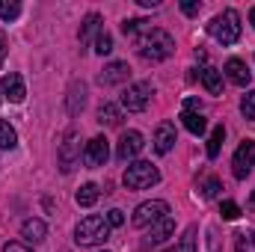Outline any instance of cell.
<instances>
[{"label": "cell", "mask_w": 255, "mask_h": 252, "mask_svg": "<svg viewBox=\"0 0 255 252\" xmlns=\"http://www.w3.org/2000/svg\"><path fill=\"white\" fill-rule=\"evenodd\" d=\"M172 51H175V39L160 27H151L148 33H142L136 39V54L148 63H160V60L172 57Z\"/></svg>", "instance_id": "6da1fadb"}, {"label": "cell", "mask_w": 255, "mask_h": 252, "mask_svg": "<svg viewBox=\"0 0 255 252\" xmlns=\"http://www.w3.org/2000/svg\"><path fill=\"white\" fill-rule=\"evenodd\" d=\"M107 238H110V223H107V217H101V214L83 217V220L77 223V229H74V241H77L80 247H98V244H104Z\"/></svg>", "instance_id": "7a4b0ae2"}, {"label": "cell", "mask_w": 255, "mask_h": 252, "mask_svg": "<svg viewBox=\"0 0 255 252\" xmlns=\"http://www.w3.org/2000/svg\"><path fill=\"white\" fill-rule=\"evenodd\" d=\"M208 33H211L220 45H235V42L241 39V15H238L235 9H223L220 15L211 18Z\"/></svg>", "instance_id": "3957f363"}, {"label": "cell", "mask_w": 255, "mask_h": 252, "mask_svg": "<svg viewBox=\"0 0 255 252\" xmlns=\"http://www.w3.org/2000/svg\"><path fill=\"white\" fill-rule=\"evenodd\" d=\"M122 181H125L128 190H148V187H154V184L160 181V172H157L154 163H148V160H136V163H130V166L125 169Z\"/></svg>", "instance_id": "277c9868"}, {"label": "cell", "mask_w": 255, "mask_h": 252, "mask_svg": "<svg viewBox=\"0 0 255 252\" xmlns=\"http://www.w3.org/2000/svg\"><path fill=\"white\" fill-rule=\"evenodd\" d=\"M163 217H169V205L163 202V199H151V202H142V205H136V211H133V226L136 229H151L157 220H163Z\"/></svg>", "instance_id": "5b68a950"}, {"label": "cell", "mask_w": 255, "mask_h": 252, "mask_svg": "<svg viewBox=\"0 0 255 252\" xmlns=\"http://www.w3.org/2000/svg\"><path fill=\"white\" fill-rule=\"evenodd\" d=\"M151 95H154V86H151L148 80H136V83H130V86L125 89L122 107H125L128 113H142V110L148 107Z\"/></svg>", "instance_id": "8992f818"}, {"label": "cell", "mask_w": 255, "mask_h": 252, "mask_svg": "<svg viewBox=\"0 0 255 252\" xmlns=\"http://www.w3.org/2000/svg\"><path fill=\"white\" fill-rule=\"evenodd\" d=\"M80 157H83V151H80V136H77L74 130H68L65 139H63V145H60V154H57L60 169H63V172H71V169L80 163Z\"/></svg>", "instance_id": "52a82bcc"}, {"label": "cell", "mask_w": 255, "mask_h": 252, "mask_svg": "<svg viewBox=\"0 0 255 252\" xmlns=\"http://www.w3.org/2000/svg\"><path fill=\"white\" fill-rule=\"evenodd\" d=\"M255 166V142L253 139H244L241 145H238V151H235V157H232V172H235V178H247L250 172H253Z\"/></svg>", "instance_id": "ba28073f"}, {"label": "cell", "mask_w": 255, "mask_h": 252, "mask_svg": "<svg viewBox=\"0 0 255 252\" xmlns=\"http://www.w3.org/2000/svg\"><path fill=\"white\" fill-rule=\"evenodd\" d=\"M107 157H110V142H107V136H92V139L86 142V148H83V163H86L89 169H98V166L107 163Z\"/></svg>", "instance_id": "9c48e42d"}, {"label": "cell", "mask_w": 255, "mask_h": 252, "mask_svg": "<svg viewBox=\"0 0 255 252\" xmlns=\"http://www.w3.org/2000/svg\"><path fill=\"white\" fill-rule=\"evenodd\" d=\"M0 95H3V98H9L12 104H21V101L27 98L24 77H21V74H15V71L3 74V77H0Z\"/></svg>", "instance_id": "30bf717a"}, {"label": "cell", "mask_w": 255, "mask_h": 252, "mask_svg": "<svg viewBox=\"0 0 255 252\" xmlns=\"http://www.w3.org/2000/svg\"><path fill=\"white\" fill-rule=\"evenodd\" d=\"M142 145H145V139H142V133L139 130H125L122 133V139H119V148H116V157L128 163V160H133L139 151H142Z\"/></svg>", "instance_id": "8fae6325"}, {"label": "cell", "mask_w": 255, "mask_h": 252, "mask_svg": "<svg viewBox=\"0 0 255 252\" xmlns=\"http://www.w3.org/2000/svg\"><path fill=\"white\" fill-rule=\"evenodd\" d=\"M175 125L172 122H160L157 130H154V151L157 154H169L172 151V145H175Z\"/></svg>", "instance_id": "7c38bea8"}, {"label": "cell", "mask_w": 255, "mask_h": 252, "mask_svg": "<svg viewBox=\"0 0 255 252\" xmlns=\"http://www.w3.org/2000/svg\"><path fill=\"white\" fill-rule=\"evenodd\" d=\"M128 77H130V68H128V63H110L101 74H98V83L101 86H116V83H125Z\"/></svg>", "instance_id": "4fadbf2b"}, {"label": "cell", "mask_w": 255, "mask_h": 252, "mask_svg": "<svg viewBox=\"0 0 255 252\" xmlns=\"http://www.w3.org/2000/svg\"><path fill=\"white\" fill-rule=\"evenodd\" d=\"M223 74H226L232 83H238V86H250V80H253V71L247 68V63H244V60H238V57H232V60L226 63Z\"/></svg>", "instance_id": "5bb4252c"}, {"label": "cell", "mask_w": 255, "mask_h": 252, "mask_svg": "<svg viewBox=\"0 0 255 252\" xmlns=\"http://www.w3.org/2000/svg\"><path fill=\"white\" fill-rule=\"evenodd\" d=\"M83 107H86V83L74 80V83L68 86V95H65V110H68L71 116H77Z\"/></svg>", "instance_id": "9a60e30c"}, {"label": "cell", "mask_w": 255, "mask_h": 252, "mask_svg": "<svg viewBox=\"0 0 255 252\" xmlns=\"http://www.w3.org/2000/svg\"><path fill=\"white\" fill-rule=\"evenodd\" d=\"M21 238H24L27 244H42V241L48 238V226H45L42 220H24V223H21Z\"/></svg>", "instance_id": "2e32d148"}, {"label": "cell", "mask_w": 255, "mask_h": 252, "mask_svg": "<svg viewBox=\"0 0 255 252\" xmlns=\"http://www.w3.org/2000/svg\"><path fill=\"white\" fill-rule=\"evenodd\" d=\"M98 33H101V15H98V12H89V15L83 18V24H80V42L89 45V42L98 39Z\"/></svg>", "instance_id": "e0dca14e"}, {"label": "cell", "mask_w": 255, "mask_h": 252, "mask_svg": "<svg viewBox=\"0 0 255 252\" xmlns=\"http://www.w3.org/2000/svg\"><path fill=\"white\" fill-rule=\"evenodd\" d=\"M172 232H175V220L172 217H163V220H157L148 229V244H163L166 238H172Z\"/></svg>", "instance_id": "ac0fdd59"}, {"label": "cell", "mask_w": 255, "mask_h": 252, "mask_svg": "<svg viewBox=\"0 0 255 252\" xmlns=\"http://www.w3.org/2000/svg\"><path fill=\"white\" fill-rule=\"evenodd\" d=\"M181 119H184V127L190 130V133H205V127H208V122H205V116H202V110H181Z\"/></svg>", "instance_id": "d6986e66"}, {"label": "cell", "mask_w": 255, "mask_h": 252, "mask_svg": "<svg viewBox=\"0 0 255 252\" xmlns=\"http://www.w3.org/2000/svg\"><path fill=\"white\" fill-rule=\"evenodd\" d=\"M202 86L211 92V95H220L223 92V71H217V68H202Z\"/></svg>", "instance_id": "ffe728a7"}, {"label": "cell", "mask_w": 255, "mask_h": 252, "mask_svg": "<svg viewBox=\"0 0 255 252\" xmlns=\"http://www.w3.org/2000/svg\"><path fill=\"white\" fill-rule=\"evenodd\" d=\"M148 30H151V27H148L145 18H128V21H122V33H125L128 39H133V42H136L142 33H148Z\"/></svg>", "instance_id": "44dd1931"}, {"label": "cell", "mask_w": 255, "mask_h": 252, "mask_svg": "<svg viewBox=\"0 0 255 252\" xmlns=\"http://www.w3.org/2000/svg\"><path fill=\"white\" fill-rule=\"evenodd\" d=\"M98 122H101V125H110V127L119 125V122H122V110H119L116 104L104 101V104L98 107Z\"/></svg>", "instance_id": "7402d4cb"}, {"label": "cell", "mask_w": 255, "mask_h": 252, "mask_svg": "<svg viewBox=\"0 0 255 252\" xmlns=\"http://www.w3.org/2000/svg\"><path fill=\"white\" fill-rule=\"evenodd\" d=\"M98 196H101V190H98V184H83V187L77 190L74 202H77L80 208H92V205L98 202Z\"/></svg>", "instance_id": "603a6c76"}, {"label": "cell", "mask_w": 255, "mask_h": 252, "mask_svg": "<svg viewBox=\"0 0 255 252\" xmlns=\"http://www.w3.org/2000/svg\"><path fill=\"white\" fill-rule=\"evenodd\" d=\"M15 142H18V133H15V127L9 125V122H3V119H0V151H9V148H15Z\"/></svg>", "instance_id": "cb8c5ba5"}, {"label": "cell", "mask_w": 255, "mask_h": 252, "mask_svg": "<svg viewBox=\"0 0 255 252\" xmlns=\"http://www.w3.org/2000/svg\"><path fill=\"white\" fill-rule=\"evenodd\" d=\"M223 139H226V127L217 125V127H214V133H211V139H208V157H211V160L220 154V148H223Z\"/></svg>", "instance_id": "d4e9b609"}, {"label": "cell", "mask_w": 255, "mask_h": 252, "mask_svg": "<svg viewBox=\"0 0 255 252\" xmlns=\"http://www.w3.org/2000/svg\"><path fill=\"white\" fill-rule=\"evenodd\" d=\"M21 15V3L18 0H0V18L3 21H15Z\"/></svg>", "instance_id": "484cf974"}, {"label": "cell", "mask_w": 255, "mask_h": 252, "mask_svg": "<svg viewBox=\"0 0 255 252\" xmlns=\"http://www.w3.org/2000/svg\"><path fill=\"white\" fill-rule=\"evenodd\" d=\"M95 54H101V57L113 54V36H110L107 30H101V33H98V39H95Z\"/></svg>", "instance_id": "4316f807"}, {"label": "cell", "mask_w": 255, "mask_h": 252, "mask_svg": "<svg viewBox=\"0 0 255 252\" xmlns=\"http://www.w3.org/2000/svg\"><path fill=\"white\" fill-rule=\"evenodd\" d=\"M241 113H244L250 122H255V89H250V92L244 95V101H241Z\"/></svg>", "instance_id": "83f0119b"}, {"label": "cell", "mask_w": 255, "mask_h": 252, "mask_svg": "<svg viewBox=\"0 0 255 252\" xmlns=\"http://www.w3.org/2000/svg\"><path fill=\"white\" fill-rule=\"evenodd\" d=\"M199 190H202V196H205V199H214V196L223 190V184H220V178H205V181L199 184Z\"/></svg>", "instance_id": "f1b7e54d"}, {"label": "cell", "mask_w": 255, "mask_h": 252, "mask_svg": "<svg viewBox=\"0 0 255 252\" xmlns=\"http://www.w3.org/2000/svg\"><path fill=\"white\" fill-rule=\"evenodd\" d=\"M196 226H190L184 235H181V247H178V252H196Z\"/></svg>", "instance_id": "f546056e"}, {"label": "cell", "mask_w": 255, "mask_h": 252, "mask_svg": "<svg viewBox=\"0 0 255 252\" xmlns=\"http://www.w3.org/2000/svg\"><path fill=\"white\" fill-rule=\"evenodd\" d=\"M220 214H223V220H238L241 217V208L235 202H223L220 205Z\"/></svg>", "instance_id": "4dcf8cb0"}, {"label": "cell", "mask_w": 255, "mask_h": 252, "mask_svg": "<svg viewBox=\"0 0 255 252\" xmlns=\"http://www.w3.org/2000/svg\"><path fill=\"white\" fill-rule=\"evenodd\" d=\"M107 223H110V229H119L125 223V214L119 208H113V211H107Z\"/></svg>", "instance_id": "1f68e13d"}, {"label": "cell", "mask_w": 255, "mask_h": 252, "mask_svg": "<svg viewBox=\"0 0 255 252\" xmlns=\"http://www.w3.org/2000/svg\"><path fill=\"white\" fill-rule=\"evenodd\" d=\"M3 252H33L27 244H21V241H9L6 247H3Z\"/></svg>", "instance_id": "d6a6232c"}, {"label": "cell", "mask_w": 255, "mask_h": 252, "mask_svg": "<svg viewBox=\"0 0 255 252\" xmlns=\"http://www.w3.org/2000/svg\"><path fill=\"white\" fill-rule=\"evenodd\" d=\"M199 9H202V3H196V0H184L181 3V12L184 15H199Z\"/></svg>", "instance_id": "836d02e7"}, {"label": "cell", "mask_w": 255, "mask_h": 252, "mask_svg": "<svg viewBox=\"0 0 255 252\" xmlns=\"http://www.w3.org/2000/svg\"><path fill=\"white\" fill-rule=\"evenodd\" d=\"M6 54H9V39H6V33L0 30V65H3V60H6Z\"/></svg>", "instance_id": "e575fe53"}, {"label": "cell", "mask_w": 255, "mask_h": 252, "mask_svg": "<svg viewBox=\"0 0 255 252\" xmlns=\"http://www.w3.org/2000/svg\"><path fill=\"white\" fill-rule=\"evenodd\" d=\"M139 6H160V0H136Z\"/></svg>", "instance_id": "d590c367"}, {"label": "cell", "mask_w": 255, "mask_h": 252, "mask_svg": "<svg viewBox=\"0 0 255 252\" xmlns=\"http://www.w3.org/2000/svg\"><path fill=\"white\" fill-rule=\"evenodd\" d=\"M250 24H253V27H255V6H253V9H250Z\"/></svg>", "instance_id": "8d00e7d4"}, {"label": "cell", "mask_w": 255, "mask_h": 252, "mask_svg": "<svg viewBox=\"0 0 255 252\" xmlns=\"http://www.w3.org/2000/svg\"><path fill=\"white\" fill-rule=\"evenodd\" d=\"M250 208L255 211V190H253V196H250Z\"/></svg>", "instance_id": "74e56055"}, {"label": "cell", "mask_w": 255, "mask_h": 252, "mask_svg": "<svg viewBox=\"0 0 255 252\" xmlns=\"http://www.w3.org/2000/svg\"><path fill=\"white\" fill-rule=\"evenodd\" d=\"M166 252H178V250H166Z\"/></svg>", "instance_id": "f35d334b"}]
</instances>
